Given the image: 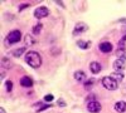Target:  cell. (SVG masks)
I'll use <instances>...</instances> for the list:
<instances>
[{
	"label": "cell",
	"instance_id": "1",
	"mask_svg": "<svg viewBox=\"0 0 126 113\" xmlns=\"http://www.w3.org/2000/svg\"><path fill=\"white\" fill-rule=\"evenodd\" d=\"M24 60L25 63L33 69H39L42 67V64H43V58H42V55L35 52V50H28L27 54L24 55Z\"/></svg>",
	"mask_w": 126,
	"mask_h": 113
},
{
	"label": "cell",
	"instance_id": "2",
	"mask_svg": "<svg viewBox=\"0 0 126 113\" xmlns=\"http://www.w3.org/2000/svg\"><path fill=\"white\" fill-rule=\"evenodd\" d=\"M20 40H23V34L19 29H14L12 32H9L5 37V45L6 47H12L18 43H20Z\"/></svg>",
	"mask_w": 126,
	"mask_h": 113
},
{
	"label": "cell",
	"instance_id": "3",
	"mask_svg": "<svg viewBox=\"0 0 126 113\" xmlns=\"http://www.w3.org/2000/svg\"><path fill=\"white\" fill-rule=\"evenodd\" d=\"M101 84L105 89L107 90H116L119 88V82H116L113 78H111L110 75H106L101 79Z\"/></svg>",
	"mask_w": 126,
	"mask_h": 113
},
{
	"label": "cell",
	"instance_id": "4",
	"mask_svg": "<svg viewBox=\"0 0 126 113\" xmlns=\"http://www.w3.org/2000/svg\"><path fill=\"white\" fill-rule=\"evenodd\" d=\"M33 15H34L35 19L40 20V19H44V18L49 16V15H50V10H49L47 6H44V5H40V6H38L37 9H34Z\"/></svg>",
	"mask_w": 126,
	"mask_h": 113
},
{
	"label": "cell",
	"instance_id": "5",
	"mask_svg": "<svg viewBox=\"0 0 126 113\" xmlns=\"http://www.w3.org/2000/svg\"><path fill=\"white\" fill-rule=\"evenodd\" d=\"M87 30H88V25H87L86 23L78 22V23H76L75 28H73V30H72V35H73V37H79V35H82L83 33H86Z\"/></svg>",
	"mask_w": 126,
	"mask_h": 113
},
{
	"label": "cell",
	"instance_id": "6",
	"mask_svg": "<svg viewBox=\"0 0 126 113\" xmlns=\"http://www.w3.org/2000/svg\"><path fill=\"white\" fill-rule=\"evenodd\" d=\"M98 50L103 54H109V53H112L113 52V44L111 42H107V40H105V42H101L98 43Z\"/></svg>",
	"mask_w": 126,
	"mask_h": 113
},
{
	"label": "cell",
	"instance_id": "7",
	"mask_svg": "<svg viewBox=\"0 0 126 113\" xmlns=\"http://www.w3.org/2000/svg\"><path fill=\"white\" fill-rule=\"evenodd\" d=\"M19 84H20V87H23V88L30 89V88H33V86H34V79L32 77H29V75H23L22 78L19 79Z\"/></svg>",
	"mask_w": 126,
	"mask_h": 113
},
{
	"label": "cell",
	"instance_id": "8",
	"mask_svg": "<svg viewBox=\"0 0 126 113\" xmlns=\"http://www.w3.org/2000/svg\"><path fill=\"white\" fill-rule=\"evenodd\" d=\"M87 111L90 113H100L102 111V104L98 100H92L87 102Z\"/></svg>",
	"mask_w": 126,
	"mask_h": 113
},
{
	"label": "cell",
	"instance_id": "9",
	"mask_svg": "<svg viewBox=\"0 0 126 113\" xmlns=\"http://www.w3.org/2000/svg\"><path fill=\"white\" fill-rule=\"evenodd\" d=\"M9 54L14 57V58H20L22 55H25L27 54V47H19V48H15V49H12L9 52Z\"/></svg>",
	"mask_w": 126,
	"mask_h": 113
},
{
	"label": "cell",
	"instance_id": "10",
	"mask_svg": "<svg viewBox=\"0 0 126 113\" xmlns=\"http://www.w3.org/2000/svg\"><path fill=\"white\" fill-rule=\"evenodd\" d=\"M88 68H90V72L92 74H94V75L100 74L101 70H102V65H101V63H98V62H91Z\"/></svg>",
	"mask_w": 126,
	"mask_h": 113
},
{
	"label": "cell",
	"instance_id": "11",
	"mask_svg": "<svg viewBox=\"0 0 126 113\" xmlns=\"http://www.w3.org/2000/svg\"><path fill=\"white\" fill-rule=\"evenodd\" d=\"M112 68L115 69V72H124L126 69V62L121 59H115L112 63Z\"/></svg>",
	"mask_w": 126,
	"mask_h": 113
},
{
	"label": "cell",
	"instance_id": "12",
	"mask_svg": "<svg viewBox=\"0 0 126 113\" xmlns=\"http://www.w3.org/2000/svg\"><path fill=\"white\" fill-rule=\"evenodd\" d=\"M73 78H75L76 82H78V83H85L87 80V74L83 70H76L75 73H73Z\"/></svg>",
	"mask_w": 126,
	"mask_h": 113
},
{
	"label": "cell",
	"instance_id": "13",
	"mask_svg": "<svg viewBox=\"0 0 126 113\" xmlns=\"http://www.w3.org/2000/svg\"><path fill=\"white\" fill-rule=\"evenodd\" d=\"M113 109L117 113H125L126 112V102L125 100H117L113 104Z\"/></svg>",
	"mask_w": 126,
	"mask_h": 113
},
{
	"label": "cell",
	"instance_id": "14",
	"mask_svg": "<svg viewBox=\"0 0 126 113\" xmlns=\"http://www.w3.org/2000/svg\"><path fill=\"white\" fill-rule=\"evenodd\" d=\"M76 45H77L79 49H82V50H87V49H90V47H91V42H90V40L78 39L77 42H76Z\"/></svg>",
	"mask_w": 126,
	"mask_h": 113
},
{
	"label": "cell",
	"instance_id": "15",
	"mask_svg": "<svg viewBox=\"0 0 126 113\" xmlns=\"http://www.w3.org/2000/svg\"><path fill=\"white\" fill-rule=\"evenodd\" d=\"M23 40H24V47H33L37 43V40L34 39V37L30 35V34H27Z\"/></svg>",
	"mask_w": 126,
	"mask_h": 113
},
{
	"label": "cell",
	"instance_id": "16",
	"mask_svg": "<svg viewBox=\"0 0 126 113\" xmlns=\"http://www.w3.org/2000/svg\"><path fill=\"white\" fill-rule=\"evenodd\" d=\"M110 77L113 78L116 82H122L125 78V74H124V72H113V73L110 74Z\"/></svg>",
	"mask_w": 126,
	"mask_h": 113
},
{
	"label": "cell",
	"instance_id": "17",
	"mask_svg": "<svg viewBox=\"0 0 126 113\" xmlns=\"http://www.w3.org/2000/svg\"><path fill=\"white\" fill-rule=\"evenodd\" d=\"M115 54H116V59H121V60L126 62V49L117 48V50L115 52Z\"/></svg>",
	"mask_w": 126,
	"mask_h": 113
},
{
	"label": "cell",
	"instance_id": "18",
	"mask_svg": "<svg viewBox=\"0 0 126 113\" xmlns=\"http://www.w3.org/2000/svg\"><path fill=\"white\" fill-rule=\"evenodd\" d=\"M93 86H94V78H87V80L83 83V88H85L87 92H90L92 88H93Z\"/></svg>",
	"mask_w": 126,
	"mask_h": 113
},
{
	"label": "cell",
	"instance_id": "19",
	"mask_svg": "<svg viewBox=\"0 0 126 113\" xmlns=\"http://www.w3.org/2000/svg\"><path fill=\"white\" fill-rule=\"evenodd\" d=\"M1 67L5 68V69H10V68L13 67V62L10 60L8 57H4V58L1 59Z\"/></svg>",
	"mask_w": 126,
	"mask_h": 113
},
{
	"label": "cell",
	"instance_id": "20",
	"mask_svg": "<svg viewBox=\"0 0 126 113\" xmlns=\"http://www.w3.org/2000/svg\"><path fill=\"white\" fill-rule=\"evenodd\" d=\"M42 29H43V25H42V23H37L35 25H33V29H32V34L33 35H39Z\"/></svg>",
	"mask_w": 126,
	"mask_h": 113
},
{
	"label": "cell",
	"instance_id": "21",
	"mask_svg": "<svg viewBox=\"0 0 126 113\" xmlns=\"http://www.w3.org/2000/svg\"><path fill=\"white\" fill-rule=\"evenodd\" d=\"M4 87H5V90L8 92V93H12L13 89H14V83H13V80H12V79H8V80H5V84H4Z\"/></svg>",
	"mask_w": 126,
	"mask_h": 113
},
{
	"label": "cell",
	"instance_id": "22",
	"mask_svg": "<svg viewBox=\"0 0 126 113\" xmlns=\"http://www.w3.org/2000/svg\"><path fill=\"white\" fill-rule=\"evenodd\" d=\"M52 107H53V104H52V103H44V104H42L38 109H35V112L37 113H40V112H44L47 109H50Z\"/></svg>",
	"mask_w": 126,
	"mask_h": 113
},
{
	"label": "cell",
	"instance_id": "23",
	"mask_svg": "<svg viewBox=\"0 0 126 113\" xmlns=\"http://www.w3.org/2000/svg\"><path fill=\"white\" fill-rule=\"evenodd\" d=\"M53 100H54V96L52 94V93L46 94V96L43 97V102H44V103H52Z\"/></svg>",
	"mask_w": 126,
	"mask_h": 113
},
{
	"label": "cell",
	"instance_id": "24",
	"mask_svg": "<svg viewBox=\"0 0 126 113\" xmlns=\"http://www.w3.org/2000/svg\"><path fill=\"white\" fill-rule=\"evenodd\" d=\"M28 8H30V4L29 3H24V4H20L18 6V10H19V12H24V10L28 9Z\"/></svg>",
	"mask_w": 126,
	"mask_h": 113
},
{
	"label": "cell",
	"instance_id": "25",
	"mask_svg": "<svg viewBox=\"0 0 126 113\" xmlns=\"http://www.w3.org/2000/svg\"><path fill=\"white\" fill-rule=\"evenodd\" d=\"M6 70L8 69H5V68H0V79H4L5 78V75H6Z\"/></svg>",
	"mask_w": 126,
	"mask_h": 113
},
{
	"label": "cell",
	"instance_id": "26",
	"mask_svg": "<svg viewBox=\"0 0 126 113\" xmlns=\"http://www.w3.org/2000/svg\"><path fill=\"white\" fill-rule=\"evenodd\" d=\"M92 100H96V96H94L93 93H91L86 97V102H92Z\"/></svg>",
	"mask_w": 126,
	"mask_h": 113
},
{
	"label": "cell",
	"instance_id": "27",
	"mask_svg": "<svg viewBox=\"0 0 126 113\" xmlns=\"http://www.w3.org/2000/svg\"><path fill=\"white\" fill-rule=\"evenodd\" d=\"M57 106H58V107H66V106H67V103H66V102L63 100L62 98H59V99L57 100Z\"/></svg>",
	"mask_w": 126,
	"mask_h": 113
},
{
	"label": "cell",
	"instance_id": "28",
	"mask_svg": "<svg viewBox=\"0 0 126 113\" xmlns=\"http://www.w3.org/2000/svg\"><path fill=\"white\" fill-rule=\"evenodd\" d=\"M61 53V49H58V48H53V49H52V54H59Z\"/></svg>",
	"mask_w": 126,
	"mask_h": 113
},
{
	"label": "cell",
	"instance_id": "29",
	"mask_svg": "<svg viewBox=\"0 0 126 113\" xmlns=\"http://www.w3.org/2000/svg\"><path fill=\"white\" fill-rule=\"evenodd\" d=\"M122 35L126 37V25H124V28H122Z\"/></svg>",
	"mask_w": 126,
	"mask_h": 113
},
{
	"label": "cell",
	"instance_id": "30",
	"mask_svg": "<svg viewBox=\"0 0 126 113\" xmlns=\"http://www.w3.org/2000/svg\"><path fill=\"white\" fill-rule=\"evenodd\" d=\"M56 4H57V5H59V6H63V8H64V4H63L62 1H56Z\"/></svg>",
	"mask_w": 126,
	"mask_h": 113
},
{
	"label": "cell",
	"instance_id": "31",
	"mask_svg": "<svg viewBox=\"0 0 126 113\" xmlns=\"http://www.w3.org/2000/svg\"><path fill=\"white\" fill-rule=\"evenodd\" d=\"M0 113H6V112H5V108H3V107H0Z\"/></svg>",
	"mask_w": 126,
	"mask_h": 113
}]
</instances>
